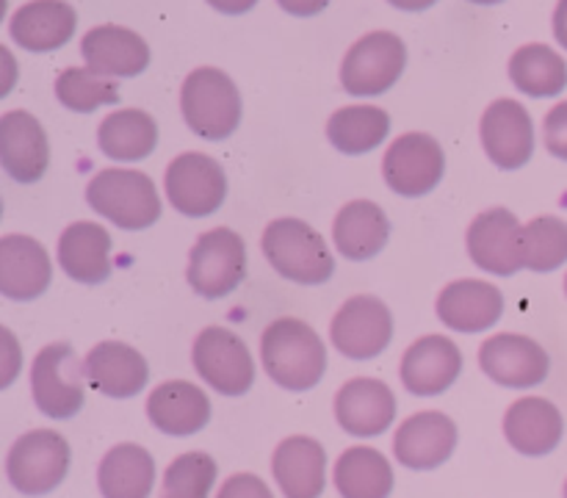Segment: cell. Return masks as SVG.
Instances as JSON below:
<instances>
[{"label": "cell", "instance_id": "4fadbf2b", "mask_svg": "<svg viewBox=\"0 0 567 498\" xmlns=\"http://www.w3.org/2000/svg\"><path fill=\"white\" fill-rule=\"evenodd\" d=\"M166 197L186 216L216 214L227 197L225 169L205 153L177 155L166 169Z\"/></svg>", "mask_w": 567, "mask_h": 498}, {"label": "cell", "instance_id": "e575fe53", "mask_svg": "<svg viewBox=\"0 0 567 498\" xmlns=\"http://www.w3.org/2000/svg\"><path fill=\"white\" fill-rule=\"evenodd\" d=\"M55 94L61 103L78 114H92L100 105L120 103V86L111 77L97 75L89 66H70L55 81Z\"/></svg>", "mask_w": 567, "mask_h": 498}, {"label": "cell", "instance_id": "ac0fdd59", "mask_svg": "<svg viewBox=\"0 0 567 498\" xmlns=\"http://www.w3.org/2000/svg\"><path fill=\"white\" fill-rule=\"evenodd\" d=\"M53 266L50 255L37 238L31 236H3L0 238V293L6 299L28 302L48 291Z\"/></svg>", "mask_w": 567, "mask_h": 498}, {"label": "cell", "instance_id": "3957f363", "mask_svg": "<svg viewBox=\"0 0 567 498\" xmlns=\"http://www.w3.org/2000/svg\"><path fill=\"white\" fill-rule=\"evenodd\" d=\"M183 120L197 136L221 142L241 122V94L233 77L216 66H199L183 81Z\"/></svg>", "mask_w": 567, "mask_h": 498}, {"label": "cell", "instance_id": "6da1fadb", "mask_svg": "<svg viewBox=\"0 0 567 498\" xmlns=\"http://www.w3.org/2000/svg\"><path fill=\"white\" fill-rule=\"evenodd\" d=\"M260 360L271 380L286 391H310L327 369L319 332L299 319H277L260 338Z\"/></svg>", "mask_w": 567, "mask_h": 498}, {"label": "cell", "instance_id": "f1b7e54d", "mask_svg": "<svg viewBox=\"0 0 567 498\" xmlns=\"http://www.w3.org/2000/svg\"><path fill=\"white\" fill-rule=\"evenodd\" d=\"M391 236V221L385 210L369 199H354L343 205L332 225L336 249L349 260H369L380 252Z\"/></svg>", "mask_w": 567, "mask_h": 498}, {"label": "cell", "instance_id": "ffe728a7", "mask_svg": "<svg viewBox=\"0 0 567 498\" xmlns=\"http://www.w3.org/2000/svg\"><path fill=\"white\" fill-rule=\"evenodd\" d=\"M463 352L443 335L419 338L402 357V382L415 396H437L457 382Z\"/></svg>", "mask_w": 567, "mask_h": 498}, {"label": "cell", "instance_id": "603a6c76", "mask_svg": "<svg viewBox=\"0 0 567 498\" xmlns=\"http://www.w3.org/2000/svg\"><path fill=\"white\" fill-rule=\"evenodd\" d=\"M565 432L557 404L540 396L518 398L504 415V435L515 452L526 457H546L559 446Z\"/></svg>", "mask_w": 567, "mask_h": 498}, {"label": "cell", "instance_id": "484cf974", "mask_svg": "<svg viewBox=\"0 0 567 498\" xmlns=\"http://www.w3.org/2000/svg\"><path fill=\"white\" fill-rule=\"evenodd\" d=\"M147 418L164 435L186 437L210 421V402L203 387L186 380H172L155 387L147 398Z\"/></svg>", "mask_w": 567, "mask_h": 498}, {"label": "cell", "instance_id": "30bf717a", "mask_svg": "<svg viewBox=\"0 0 567 498\" xmlns=\"http://www.w3.org/2000/svg\"><path fill=\"white\" fill-rule=\"evenodd\" d=\"M446 172V155L430 133H404L388 147L382 160L385 183L402 197L430 194Z\"/></svg>", "mask_w": 567, "mask_h": 498}, {"label": "cell", "instance_id": "d590c367", "mask_svg": "<svg viewBox=\"0 0 567 498\" xmlns=\"http://www.w3.org/2000/svg\"><path fill=\"white\" fill-rule=\"evenodd\" d=\"M526 269L554 271L567 260V221L559 216H537L524 225Z\"/></svg>", "mask_w": 567, "mask_h": 498}, {"label": "cell", "instance_id": "836d02e7", "mask_svg": "<svg viewBox=\"0 0 567 498\" xmlns=\"http://www.w3.org/2000/svg\"><path fill=\"white\" fill-rule=\"evenodd\" d=\"M391 131V116L377 105H347L338 108L327 122V136L332 147L347 155H363L385 142Z\"/></svg>", "mask_w": 567, "mask_h": 498}, {"label": "cell", "instance_id": "f6af8a7d", "mask_svg": "<svg viewBox=\"0 0 567 498\" xmlns=\"http://www.w3.org/2000/svg\"><path fill=\"white\" fill-rule=\"evenodd\" d=\"M565 498H567V481H565Z\"/></svg>", "mask_w": 567, "mask_h": 498}, {"label": "cell", "instance_id": "4316f807", "mask_svg": "<svg viewBox=\"0 0 567 498\" xmlns=\"http://www.w3.org/2000/svg\"><path fill=\"white\" fill-rule=\"evenodd\" d=\"M78 25V14L64 0H33L11 17V39L31 53L64 48Z\"/></svg>", "mask_w": 567, "mask_h": 498}, {"label": "cell", "instance_id": "7402d4cb", "mask_svg": "<svg viewBox=\"0 0 567 498\" xmlns=\"http://www.w3.org/2000/svg\"><path fill=\"white\" fill-rule=\"evenodd\" d=\"M83 376L94 391L111 398H131L147 385V360L133 346L120 341H103L83 360Z\"/></svg>", "mask_w": 567, "mask_h": 498}, {"label": "cell", "instance_id": "7a4b0ae2", "mask_svg": "<svg viewBox=\"0 0 567 498\" xmlns=\"http://www.w3.org/2000/svg\"><path fill=\"white\" fill-rule=\"evenodd\" d=\"M260 247H264V255L275 266L277 274L291 282L321 286L336 271V260H332V252L321 232H316L302 219H291V216L275 219L266 227Z\"/></svg>", "mask_w": 567, "mask_h": 498}, {"label": "cell", "instance_id": "ee69618b", "mask_svg": "<svg viewBox=\"0 0 567 498\" xmlns=\"http://www.w3.org/2000/svg\"><path fill=\"white\" fill-rule=\"evenodd\" d=\"M471 3H482V6H493V3H502V0H471Z\"/></svg>", "mask_w": 567, "mask_h": 498}, {"label": "cell", "instance_id": "8d00e7d4", "mask_svg": "<svg viewBox=\"0 0 567 498\" xmlns=\"http://www.w3.org/2000/svg\"><path fill=\"white\" fill-rule=\"evenodd\" d=\"M216 481V459L205 452L181 454L166 468L158 498H208Z\"/></svg>", "mask_w": 567, "mask_h": 498}, {"label": "cell", "instance_id": "ab89813d", "mask_svg": "<svg viewBox=\"0 0 567 498\" xmlns=\"http://www.w3.org/2000/svg\"><path fill=\"white\" fill-rule=\"evenodd\" d=\"M288 14L293 17H313L330 6V0H277Z\"/></svg>", "mask_w": 567, "mask_h": 498}, {"label": "cell", "instance_id": "d4e9b609", "mask_svg": "<svg viewBox=\"0 0 567 498\" xmlns=\"http://www.w3.org/2000/svg\"><path fill=\"white\" fill-rule=\"evenodd\" d=\"M504 313V293L485 280L449 282L437 297V315L457 332H482Z\"/></svg>", "mask_w": 567, "mask_h": 498}, {"label": "cell", "instance_id": "5bb4252c", "mask_svg": "<svg viewBox=\"0 0 567 498\" xmlns=\"http://www.w3.org/2000/svg\"><path fill=\"white\" fill-rule=\"evenodd\" d=\"M480 365L496 385L524 391V387L546 382L551 360H548L546 349L532 338L502 332L482 343Z\"/></svg>", "mask_w": 567, "mask_h": 498}, {"label": "cell", "instance_id": "9a60e30c", "mask_svg": "<svg viewBox=\"0 0 567 498\" xmlns=\"http://www.w3.org/2000/svg\"><path fill=\"white\" fill-rule=\"evenodd\" d=\"M482 147L502 169H520L535 155V125L518 100H496L482 116Z\"/></svg>", "mask_w": 567, "mask_h": 498}, {"label": "cell", "instance_id": "d6a6232c", "mask_svg": "<svg viewBox=\"0 0 567 498\" xmlns=\"http://www.w3.org/2000/svg\"><path fill=\"white\" fill-rule=\"evenodd\" d=\"M509 77L529 97H557L567 86V64L548 44H524L509 59Z\"/></svg>", "mask_w": 567, "mask_h": 498}, {"label": "cell", "instance_id": "8fae6325", "mask_svg": "<svg viewBox=\"0 0 567 498\" xmlns=\"http://www.w3.org/2000/svg\"><path fill=\"white\" fill-rule=\"evenodd\" d=\"M468 255L480 269L498 277H513L526 269L524 225L507 208L482 210L468 227Z\"/></svg>", "mask_w": 567, "mask_h": 498}, {"label": "cell", "instance_id": "44dd1931", "mask_svg": "<svg viewBox=\"0 0 567 498\" xmlns=\"http://www.w3.org/2000/svg\"><path fill=\"white\" fill-rule=\"evenodd\" d=\"M81 55L86 66L105 77L142 75L150 64V48L136 31L122 25H97L83 37Z\"/></svg>", "mask_w": 567, "mask_h": 498}, {"label": "cell", "instance_id": "8992f818", "mask_svg": "<svg viewBox=\"0 0 567 498\" xmlns=\"http://www.w3.org/2000/svg\"><path fill=\"white\" fill-rule=\"evenodd\" d=\"M247 277V247L230 227L203 232L188 255V282L203 299H221Z\"/></svg>", "mask_w": 567, "mask_h": 498}, {"label": "cell", "instance_id": "7c38bea8", "mask_svg": "<svg viewBox=\"0 0 567 498\" xmlns=\"http://www.w3.org/2000/svg\"><path fill=\"white\" fill-rule=\"evenodd\" d=\"M332 346L352 360H371L385 352L393 338V315L377 297H352L330 324Z\"/></svg>", "mask_w": 567, "mask_h": 498}, {"label": "cell", "instance_id": "e0dca14e", "mask_svg": "<svg viewBox=\"0 0 567 498\" xmlns=\"http://www.w3.org/2000/svg\"><path fill=\"white\" fill-rule=\"evenodd\" d=\"M336 418L347 435L374 437L388 432L396 418V396L382 380L358 376L336 396Z\"/></svg>", "mask_w": 567, "mask_h": 498}, {"label": "cell", "instance_id": "1f68e13d", "mask_svg": "<svg viewBox=\"0 0 567 498\" xmlns=\"http://www.w3.org/2000/svg\"><path fill=\"white\" fill-rule=\"evenodd\" d=\"M336 487L343 498H388L393 490V468L377 448H347L336 463Z\"/></svg>", "mask_w": 567, "mask_h": 498}, {"label": "cell", "instance_id": "4dcf8cb0", "mask_svg": "<svg viewBox=\"0 0 567 498\" xmlns=\"http://www.w3.org/2000/svg\"><path fill=\"white\" fill-rule=\"evenodd\" d=\"M100 149L114 160H142L158 144V125L142 108H122L105 116L97 131Z\"/></svg>", "mask_w": 567, "mask_h": 498}, {"label": "cell", "instance_id": "5b68a950", "mask_svg": "<svg viewBox=\"0 0 567 498\" xmlns=\"http://www.w3.org/2000/svg\"><path fill=\"white\" fill-rule=\"evenodd\" d=\"M70 443L53 429H33L17 437L6 459V474L22 496H44L64 481L70 470Z\"/></svg>", "mask_w": 567, "mask_h": 498}, {"label": "cell", "instance_id": "d6986e66", "mask_svg": "<svg viewBox=\"0 0 567 498\" xmlns=\"http://www.w3.org/2000/svg\"><path fill=\"white\" fill-rule=\"evenodd\" d=\"M0 160L17 183H37L48 172L50 144L42 122L28 111H9L0 120Z\"/></svg>", "mask_w": 567, "mask_h": 498}, {"label": "cell", "instance_id": "bcb514c9", "mask_svg": "<svg viewBox=\"0 0 567 498\" xmlns=\"http://www.w3.org/2000/svg\"><path fill=\"white\" fill-rule=\"evenodd\" d=\"M565 293H567V277H565Z\"/></svg>", "mask_w": 567, "mask_h": 498}, {"label": "cell", "instance_id": "b9f144b4", "mask_svg": "<svg viewBox=\"0 0 567 498\" xmlns=\"http://www.w3.org/2000/svg\"><path fill=\"white\" fill-rule=\"evenodd\" d=\"M554 37L567 50V0H559L554 11Z\"/></svg>", "mask_w": 567, "mask_h": 498}, {"label": "cell", "instance_id": "f35d334b", "mask_svg": "<svg viewBox=\"0 0 567 498\" xmlns=\"http://www.w3.org/2000/svg\"><path fill=\"white\" fill-rule=\"evenodd\" d=\"M216 498H275L266 481L255 474H236L221 485Z\"/></svg>", "mask_w": 567, "mask_h": 498}, {"label": "cell", "instance_id": "ba28073f", "mask_svg": "<svg viewBox=\"0 0 567 498\" xmlns=\"http://www.w3.org/2000/svg\"><path fill=\"white\" fill-rule=\"evenodd\" d=\"M194 369L221 396H241L255 382V360L247 343L225 326H208L194 341Z\"/></svg>", "mask_w": 567, "mask_h": 498}, {"label": "cell", "instance_id": "52a82bcc", "mask_svg": "<svg viewBox=\"0 0 567 498\" xmlns=\"http://www.w3.org/2000/svg\"><path fill=\"white\" fill-rule=\"evenodd\" d=\"M404 64H408V48L396 33H365L343 59L341 83L354 97H374L388 92L402 77Z\"/></svg>", "mask_w": 567, "mask_h": 498}, {"label": "cell", "instance_id": "f546056e", "mask_svg": "<svg viewBox=\"0 0 567 498\" xmlns=\"http://www.w3.org/2000/svg\"><path fill=\"white\" fill-rule=\"evenodd\" d=\"M103 498H150L155 487V459L138 443H120L97 470Z\"/></svg>", "mask_w": 567, "mask_h": 498}, {"label": "cell", "instance_id": "74e56055", "mask_svg": "<svg viewBox=\"0 0 567 498\" xmlns=\"http://www.w3.org/2000/svg\"><path fill=\"white\" fill-rule=\"evenodd\" d=\"M543 136H546V147L554 158L567 160V100L554 105L546 114V125H543Z\"/></svg>", "mask_w": 567, "mask_h": 498}, {"label": "cell", "instance_id": "60d3db41", "mask_svg": "<svg viewBox=\"0 0 567 498\" xmlns=\"http://www.w3.org/2000/svg\"><path fill=\"white\" fill-rule=\"evenodd\" d=\"M208 3L221 14H244V11H252L258 0H208Z\"/></svg>", "mask_w": 567, "mask_h": 498}, {"label": "cell", "instance_id": "cb8c5ba5", "mask_svg": "<svg viewBox=\"0 0 567 498\" xmlns=\"http://www.w3.org/2000/svg\"><path fill=\"white\" fill-rule=\"evenodd\" d=\"M271 470L286 498H319L327 485V454L313 437H286L277 446Z\"/></svg>", "mask_w": 567, "mask_h": 498}, {"label": "cell", "instance_id": "9c48e42d", "mask_svg": "<svg viewBox=\"0 0 567 498\" xmlns=\"http://www.w3.org/2000/svg\"><path fill=\"white\" fill-rule=\"evenodd\" d=\"M83 365H78L70 343H50L31 365V391L37 407L50 418H72L86 402L81 385Z\"/></svg>", "mask_w": 567, "mask_h": 498}, {"label": "cell", "instance_id": "7bdbcfd3", "mask_svg": "<svg viewBox=\"0 0 567 498\" xmlns=\"http://www.w3.org/2000/svg\"><path fill=\"white\" fill-rule=\"evenodd\" d=\"M391 6H396L399 11H426L437 3V0H388Z\"/></svg>", "mask_w": 567, "mask_h": 498}, {"label": "cell", "instance_id": "2e32d148", "mask_svg": "<svg viewBox=\"0 0 567 498\" xmlns=\"http://www.w3.org/2000/svg\"><path fill=\"white\" fill-rule=\"evenodd\" d=\"M457 448V424L437 409L415 413L399 426L393 452L404 468L432 470L446 463Z\"/></svg>", "mask_w": 567, "mask_h": 498}, {"label": "cell", "instance_id": "83f0119b", "mask_svg": "<svg viewBox=\"0 0 567 498\" xmlns=\"http://www.w3.org/2000/svg\"><path fill=\"white\" fill-rule=\"evenodd\" d=\"M59 263L75 282L97 286L111 274V232L97 221H75L59 238Z\"/></svg>", "mask_w": 567, "mask_h": 498}, {"label": "cell", "instance_id": "277c9868", "mask_svg": "<svg viewBox=\"0 0 567 498\" xmlns=\"http://www.w3.org/2000/svg\"><path fill=\"white\" fill-rule=\"evenodd\" d=\"M86 199L122 230H147L161 216V197L150 175L138 169H103L89 180Z\"/></svg>", "mask_w": 567, "mask_h": 498}]
</instances>
